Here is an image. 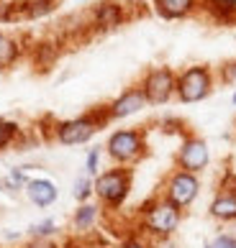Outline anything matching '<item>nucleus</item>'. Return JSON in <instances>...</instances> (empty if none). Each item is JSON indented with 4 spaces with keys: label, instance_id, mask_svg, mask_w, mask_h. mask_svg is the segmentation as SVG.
<instances>
[{
    "label": "nucleus",
    "instance_id": "1",
    "mask_svg": "<svg viewBox=\"0 0 236 248\" xmlns=\"http://www.w3.org/2000/svg\"><path fill=\"white\" fill-rule=\"evenodd\" d=\"M183 215H185L183 210L175 207L172 202H167L157 192V195L147 197L136 207V231L141 235H147L154 243H165L180 231Z\"/></svg>",
    "mask_w": 236,
    "mask_h": 248
},
{
    "label": "nucleus",
    "instance_id": "2",
    "mask_svg": "<svg viewBox=\"0 0 236 248\" xmlns=\"http://www.w3.org/2000/svg\"><path fill=\"white\" fill-rule=\"evenodd\" d=\"M111 123L113 121H111V115H108V103L93 105L75 118H65V121L54 123L51 141H57L59 146H83V143H90L98 131H103V128L111 125Z\"/></svg>",
    "mask_w": 236,
    "mask_h": 248
},
{
    "label": "nucleus",
    "instance_id": "3",
    "mask_svg": "<svg viewBox=\"0 0 236 248\" xmlns=\"http://www.w3.org/2000/svg\"><path fill=\"white\" fill-rule=\"evenodd\" d=\"M103 151L113 167H136L149 156V139L147 128L134 125V128H116L108 133L103 143Z\"/></svg>",
    "mask_w": 236,
    "mask_h": 248
},
{
    "label": "nucleus",
    "instance_id": "4",
    "mask_svg": "<svg viewBox=\"0 0 236 248\" xmlns=\"http://www.w3.org/2000/svg\"><path fill=\"white\" fill-rule=\"evenodd\" d=\"M134 189V169L131 167H108L93 179L95 202L108 213H118L131 197Z\"/></svg>",
    "mask_w": 236,
    "mask_h": 248
},
{
    "label": "nucleus",
    "instance_id": "5",
    "mask_svg": "<svg viewBox=\"0 0 236 248\" xmlns=\"http://www.w3.org/2000/svg\"><path fill=\"white\" fill-rule=\"evenodd\" d=\"M216 69L211 64H190V67L177 72V87H175V100L183 105L203 103L205 97L213 95L216 90Z\"/></svg>",
    "mask_w": 236,
    "mask_h": 248
},
{
    "label": "nucleus",
    "instance_id": "6",
    "mask_svg": "<svg viewBox=\"0 0 236 248\" xmlns=\"http://www.w3.org/2000/svg\"><path fill=\"white\" fill-rule=\"evenodd\" d=\"M141 87L144 97H147V105L152 108H162L167 105L172 97H175V87H177V69L167 67V64H157V67H149L141 75V79L136 82Z\"/></svg>",
    "mask_w": 236,
    "mask_h": 248
},
{
    "label": "nucleus",
    "instance_id": "7",
    "mask_svg": "<svg viewBox=\"0 0 236 248\" xmlns=\"http://www.w3.org/2000/svg\"><path fill=\"white\" fill-rule=\"evenodd\" d=\"M201 189H203V185H201V177H198V174L172 169L165 177V182H162L159 195L185 213V210L193 207V202L201 197Z\"/></svg>",
    "mask_w": 236,
    "mask_h": 248
},
{
    "label": "nucleus",
    "instance_id": "8",
    "mask_svg": "<svg viewBox=\"0 0 236 248\" xmlns=\"http://www.w3.org/2000/svg\"><path fill=\"white\" fill-rule=\"evenodd\" d=\"M208 164H211L208 141L201 139L198 133H187L175 151V169H183V171H190V174H198V177H201L208 169Z\"/></svg>",
    "mask_w": 236,
    "mask_h": 248
},
{
    "label": "nucleus",
    "instance_id": "9",
    "mask_svg": "<svg viewBox=\"0 0 236 248\" xmlns=\"http://www.w3.org/2000/svg\"><path fill=\"white\" fill-rule=\"evenodd\" d=\"M129 18L126 13V5L118 3V0H101V3L93 5L90 11V18H87V26L93 31H116L118 26H123V21Z\"/></svg>",
    "mask_w": 236,
    "mask_h": 248
},
{
    "label": "nucleus",
    "instance_id": "10",
    "mask_svg": "<svg viewBox=\"0 0 236 248\" xmlns=\"http://www.w3.org/2000/svg\"><path fill=\"white\" fill-rule=\"evenodd\" d=\"M144 108H149V105H147V97H144L141 87L131 85V87H123L121 93L108 103V115H111V121H126V118L141 113Z\"/></svg>",
    "mask_w": 236,
    "mask_h": 248
},
{
    "label": "nucleus",
    "instance_id": "11",
    "mask_svg": "<svg viewBox=\"0 0 236 248\" xmlns=\"http://www.w3.org/2000/svg\"><path fill=\"white\" fill-rule=\"evenodd\" d=\"M23 195L34 207L47 210L59 200V187H57V182L49 179V177H31L29 185L23 187Z\"/></svg>",
    "mask_w": 236,
    "mask_h": 248
},
{
    "label": "nucleus",
    "instance_id": "12",
    "mask_svg": "<svg viewBox=\"0 0 236 248\" xmlns=\"http://www.w3.org/2000/svg\"><path fill=\"white\" fill-rule=\"evenodd\" d=\"M201 0H152L154 13L165 21H185L198 13Z\"/></svg>",
    "mask_w": 236,
    "mask_h": 248
},
{
    "label": "nucleus",
    "instance_id": "13",
    "mask_svg": "<svg viewBox=\"0 0 236 248\" xmlns=\"http://www.w3.org/2000/svg\"><path fill=\"white\" fill-rule=\"evenodd\" d=\"M101 215H103V207L98 205L95 200H90V202H80V205H77L75 210H72V217H69L72 231L80 233V235L90 233V231H93V228L98 225Z\"/></svg>",
    "mask_w": 236,
    "mask_h": 248
},
{
    "label": "nucleus",
    "instance_id": "14",
    "mask_svg": "<svg viewBox=\"0 0 236 248\" xmlns=\"http://www.w3.org/2000/svg\"><path fill=\"white\" fill-rule=\"evenodd\" d=\"M198 13L219 26H231L236 23V0H201Z\"/></svg>",
    "mask_w": 236,
    "mask_h": 248
},
{
    "label": "nucleus",
    "instance_id": "15",
    "mask_svg": "<svg viewBox=\"0 0 236 248\" xmlns=\"http://www.w3.org/2000/svg\"><path fill=\"white\" fill-rule=\"evenodd\" d=\"M208 215H211L216 223H221V225L236 223V192L216 189L211 205H208Z\"/></svg>",
    "mask_w": 236,
    "mask_h": 248
},
{
    "label": "nucleus",
    "instance_id": "16",
    "mask_svg": "<svg viewBox=\"0 0 236 248\" xmlns=\"http://www.w3.org/2000/svg\"><path fill=\"white\" fill-rule=\"evenodd\" d=\"M23 54H26V46L21 44V39H16L13 33L0 29V72L13 69L23 59Z\"/></svg>",
    "mask_w": 236,
    "mask_h": 248
},
{
    "label": "nucleus",
    "instance_id": "17",
    "mask_svg": "<svg viewBox=\"0 0 236 248\" xmlns=\"http://www.w3.org/2000/svg\"><path fill=\"white\" fill-rule=\"evenodd\" d=\"M26 143V133L18 121H11V118H3L0 115V154L8 151V149H21Z\"/></svg>",
    "mask_w": 236,
    "mask_h": 248
},
{
    "label": "nucleus",
    "instance_id": "18",
    "mask_svg": "<svg viewBox=\"0 0 236 248\" xmlns=\"http://www.w3.org/2000/svg\"><path fill=\"white\" fill-rule=\"evenodd\" d=\"M57 11V0H21V18H47Z\"/></svg>",
    "mask_w": 236,
    "mask_h": 248
},
{
    "label": "nucleus",
    "instance_id": "19",
    "mask_svg": "<svg viewBox=\"0 0 236 248\" xmlns=\"http://www.w3.org/2000/svg\"><path fill=\"white\" fill-rule=\"evenodd\" d=\"M59 223L54 217H44V220H36L26 228V235L29 238H36V241H54V238L59 235Z\"/></svg>",
    "mask_w": 236,
    "mask_h": 248
},
{
    "label": "nucleus",
    "instance_id": "20",
    "mask_svg": "<svg viewBox=\"0 0 236 248\" xmlns=\"http://www.w3.org/2000/svg\"><path fill=\"white\" fill-rule=\"evenodd\" d=\"M31 57H34L36 67L49 69L51 64L57 62V57H59V46H57V44H51V41H39V44L31 49Z\"/></svg>",
    "mask_w": 236,
    "mask_h": 248
},
{
    "label": "nucleus",
    "instance_id": "21",
    "mask_svg": "<svg viewBox=\"0 0 236 248\" xmlns=\"http://www.w3.org/2000/svg\"><path fill=\"white\" fill-rule=\"evenodd\" d=\"M72 197L77 200V205L80 202H90L95 197V192H93V177H87V174L83 171L80 177L72 182Z\"/></svg>",
    "mask_w": 236,
    "mask_h": 248
},
{
    "label": "nucleus",
    "instance_id": "22",
    "mask_svg": "<svg viewBox=\"0 0 236 248\" xmlns=\"http://www.w3.org/2000/svg\"><path fill=\"white\" fill-rule=\"evenodd\" d=\"M103 146H90V149H87V154H85V167H83V171L87 174V177H98V174H101L103 171V167H101V164H103Z\"/></svg>",
    "mask_w": 236,
    "mask_h": 248
},
{
    "label": "nucleus",
    "instance_id": "23",
    "mask_svg": "<svg viewBox=\"0 0 236 248\" xmlns=\"http://www.w3.org/2000/svg\"><path fill=\"white\" fill-rule=\"evenodd\" d=\"M216 82L219 85H234L236 87V59L223 62L219 69H216Z\"/></svg>",
    "mask_w": 236,
    "mask_h": 248
},
{
    "label": "nucleus",
    "instance_id": "24",
    "mask_svg": "<svg viewBox=\"0 0 236 248\" xmlns=\"http://www.w3.org/2000/svg\"><path fill=\"white\" fill-rule=\"evenodd\" d=\"M116 248H157V246H154V241H149L147 235H141L139 231H136V233L123 235L121 243H118Z\"/></svg>",
    "mask_w": 236,
    "mask_h": 248
},
{
    "label": "nucleus",
    "instance_id": "25",
    "mask_svg": "<svg viewBox=\"0 0 236 248\" xmlns=\"http://www.w3.org/2000/svg\"><path fill=\"white\" fill-rule=\"evenodd\" d=\"M159 131L162 133H177V136H183V139H185V136L190 133L187 131V123L185 121H180V118H162V121H159Z\"/></svg>",
    "mask_w": 236,
    "mask_h": 248
},
{
    "label": "nucleus",
    "instance_id": "26",
    "mask_svg": "<svg viewBox=\"0 0 236 248\" xmlns=\"http://www.w3.org/2000/svg\"><path fill=\"white\" fill-rule=\"evenodd\" d=\"M203 248H236V233H219V235H213Z\"/></svg>",
    "mask_w": 236,
    "mask_h": 248
},
{
    "label": "nucleus",
    "instance_id": "27",
    "mask_svg": "<svg viewBox=\"0 0 236 248\" xmlns=\"http://www.w3.org/2000/svg\"><path fill=\"white\" fill-rule=\"evenodd\" d=\"M219 189H223V192H236V171H234V169H223L221 179H219Z\"/></svg>",
    "mask_w": 236,
    "mask_h": 248
},
{
    "label": "nucleus",
    "instance_id": "28",
    "mask_svg": "<svg viewBox=\"0 0 236 248\" xmlns=\"http://www.w3.org/2000/svg\"><path fill=\"white\" fill-rule=\"evenodd\" d=\"M23 248H62L57 241H36V238H29V243Z\"/></svg>",
    "mask_w": 236,
    "mask_h": 248
},
{
    "label": "nucleus",
    "instance_id": "29",
    "mask_svg": "<svg viewBox=\"0 0 236 248\" xmlns=\"http://www.w3.org/2000/svg\"><path fill=\"white\" fill-rule=\"evenodd\" d=\"M3 241H8V243H16V241H21V233L13 231V228H8V231H3Z\"/></svg>",
    "mask_w": 236,
    "mask_h": 248
},
{
    "label": "nucleus",
    "instance_id": "30",
    "mask_svg": "<svg viewBox=\"0 0 236 248\" xmlns=\"http://www.w3.org/2000/svg\"><path fill=\"white\" fill-rule=\"evenodd\" d=\"M231 105H236V87H234V93H231Z\"/></svg>",
    "mask_w": 236,
    "mask_h": 248
},
{
    "label": "nucleus",
    "instance_id": "31",
    "mask_svg": "<svg viewBox=\"0 0 236 248\" xmlns=\"http://www.w3.org/2000/svg\"><path fill=\"white\" fill-rule=\"evenodd\" d=\"M80 3H85V0H80Z\"/></svg>",
    "mask_w": 236,
    "mask_h": 248
}]
</instances>
